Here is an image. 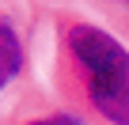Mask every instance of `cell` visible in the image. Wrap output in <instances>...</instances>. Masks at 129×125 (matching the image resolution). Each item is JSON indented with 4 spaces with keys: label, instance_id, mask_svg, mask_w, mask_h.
Segmentation results:
<instances>
[{
    "label": "cell",
    "instance_id": "7a4b0ae2",
    "mask_svg": "<svg viewBox=\"0 0 129 125\" xmlns=\"http://www.w3.org/2000/svg\"><path fill=\"white\" fill-rule=\"evenodd\" d=\"M23 72V42L8 19H0V91Z\"/></svg>",
    "mask_w": 129,
    "mask_h": 125
},
{
    "label": "cell",
    "instance_id": "3957f363",
    "mask_svg": "<svg viewBox=\"0 0 129 125\" xmlns=\"http://www.w3.org/2000/svg\"><path fill=\"white\" fill-rule=\"evenodd\" d=\"M27 125H87L80 114H72V110H53V114H46V117H34V121H27Z\"/></svg>",
    "mask_w": 129,
    "mask_h": 125
},
{
    "label": "cell",
    "instance_id": "6da1fadb",
    "mask_svg": "<svg viewBox=\"0 0 129 125\" xmlns=\"http://www.w3.org/2000/svg\"><path fill=\"white\" fill-rule=\"evenodd\" d=\"M61 46L87 110L103 125H129V46L87 19L64 23Z\"/></svg>",
    "mask_w": 129,
    "mask_h": 125
}]
</instances>
